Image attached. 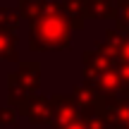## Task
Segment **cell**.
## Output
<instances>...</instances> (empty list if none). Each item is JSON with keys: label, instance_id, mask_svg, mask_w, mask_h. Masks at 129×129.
<instances>
[{"label": "cell", "instance_id": "cell-1", "mask_svg": "<svg viewBox=\"0 0 129 129\" xmlns=\"http://www.w3.org/2000/svg\"><path fill=\"white\" fill-rule=\"evenodd\" d=\"M64 31H67V26H64V22L57 14H48V17H43L41 22L34 26V36L43 38V41H48V43H60Z\"/></svg>", "mask_w": 129, "mask_h": 129}]
</instances>
